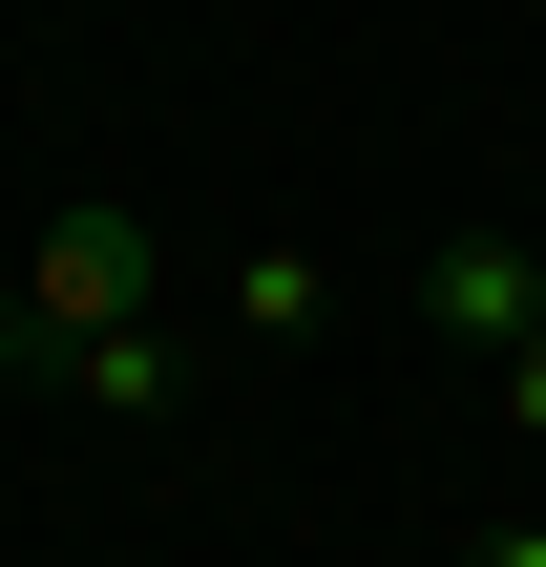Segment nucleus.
Listing matches in <instances>:
<instances>
[{"label":"nucleus","instance_id":"obj_1","mask_svg":"<svg viewBox=\"0 0 546 567\" xmlns=\"http://www.w3.org/2000/svg\"><path fill=\"white\" fill-rule=\"evenodd\" d=\"M21 316L84 358V337H147V210H105V189H63L42 231H21Z\"/></svg>","mask_w":546,"mask_h":567},{"label":"nucleus","instance_id":"obj_5","mask_svg":"<svg viewBox=\"0 0 546 567\" xmlns=\"http://www.w3.org/2000/svg\"><path fill=\"white\" fill-rule=\"evenodd\" d=\"M484 379H505V421H526V442H546V337H526V358H484Z\"/></svg>","mask_w":546,"mask_h":567},{"label":"nucleus","instance_id":"obj_6","mask_svg":"<svg viewBox=\"0 0 546 567\" xmlns=\"http://www.w3.org/2000/svg\"><path fill=\"white\" fill-rule=\"evenodd\" d=\"M21 358H42V316H21V295H0V379H21Z\"/></svg>","mask_w":546,"mask_h":567},{"label":"nucleus","instance_id":"obj_2","mask_svg":"<svg viewBox=\"0 0 546 567\" xmlns=\"http://www.w3.org/2000/svg\"><path fill=\"white\" fill-rule=\"evenodd\" d=\"M421 316L484 337V358H526V337H546V252H526V231H442V252H421Z\"/></svg>","mask_w":546,"mask_h":567},{"label":"nucleus","instance_id":"obj_7","mask_svg":"<svg viewBox=\"0 0 546 567\" xmlns=\"http://www.w3.org/2000/svg\"><path fill=\"white\" fill-rule=\"evenodd\" d=\"M484 567H546V526H484Z\"/></svg>","mask_w":546,"mask_h":567},{"label":"nucleus","instance_id":"obj_4","mask_svg":"<svg viewBox=\"0 0 546 567\" xmlns=\"http://www.w3.org/2000/svg\"><path fill=\"white\" fill-rule=\"evenodd\" d=\"M231 316H253V337H316V252L253 231V252H231Z\"/></svg>","mask_w":546,"mask_h":567},{"label":"nucleus","instance_id":"obj_3","mask_svg":"<svg viewBox=\"0 0 546 567\" xmlns=\"http://www.w3.org/2000/svg\"><path fill=\"white\" fill-rule=\"evenodd\" d=\"M63 379H84V400H105V421H168V400H189V358H168V316H147V337H84V358H63Z\"/></svg>","mask_w":546,"mask_h":567}]
</instances>
